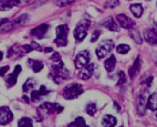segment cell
I'll return each mask as SVG.
<instances>
[{"label":"cell","instance_id":"cell-1","mask_svg":"<svg viewBox=\"0 0 157 127\" xmlns=\"http://www.w3.org/2000/svg\"><path fill=\"white\" fill-rule=\"evenodd\" d=\"M50 76L53 79V81L56 84H60L61 80H67L70 77V72L65 68L63 63L59 62L58 64L52 65V74Z\"/></svg>","mask_w":157,"mask_h":127},{"label":"cell","instance_id":"cell-2","mask_svg":"<svg viewBox=\"0 0 157 127\" xmlns=\"http://www.w3.org/2000/svg\"><path fill=\"white\" fill-rule=\"evenodd\" d=\"M84 91L82 88L81 84L78 83H71V84L67 85L63 90V96L65 99H76L78 95H81Z\"/></svg>","mask_w":157,"mask_h":127},{"label":"cell","instance_id":"cell-3","mask_svg":"<svg viewBox=\"0 0 157 127\" xmlns=\"http://www.w3.org/2000/svg\"><path fill=\"white\" fill-rule=\"evenodd\" d=\"M67 33H69V27L67 24L59 25L56 28V38L54 43L59 47H65L67 44Z\"/></svg>","mask_w":157,"mask_h":127},{"label":"cell","instance_id":"cell-4","mask_svg":"<svg viewBox=\"0 0 157 127\" xmlns=\"http://www.w3.org/2000/svg\"><path fill=\"white\" fill-rule=\"evenodd\" d=\"M114 49V42L112 40H105L102 43H100L98 48L95 50V53L98 55V59H103L107 55V54L111 53V51Z\"/></svg>","mask_w":157,"mask_h":127},{"label":"cell","instance_id":"cell-5","mask_svg":"<svg viewBox=\"0 0 157 127\" xmlns=\"http://www.w3.org/2000/svg\"><path fill=\"white\" fill-rule=\"evenodd\" d=\"M87 31H89V22L87 21H82L81 23H78L75 27L73 34H74V38H75L76 41L81 42L84 40V38L86 37Z\"/></svg>","mask_w":157,"mask_h":127},{"label":"cell","instance_id":"cell-6","mask_svg":"<svg viewBox=\"0 0 157 127\" xmlns=\"http://www.w3.org/2000/svg\"><path fill=\"white\" fill-rule=\"evenodd\" d=\"M89 62H90V53H89V51H81L76 55L74 64H75L76 69H82L86 66L89 64Z\"/></svg>","mask_w":157,"mask_h":127},{"label":"cell","instance_id":"cell-7","mask_svg":"<svg viewBox=\"0 0 157 127\" xmlns=\"http://www.w3.org/2000/svg\"><path fill=\"white\" fill-rule=\"evenodd\" d=\"M40 110H42L47 114H53V113H61L63 110V107H62L60 104H56V103H43L41 106L39 107Z\"/></svg>","mask_w":157,"mask_h":127},{"label":"cell","instance_id":"cell-8","mask_svg":"<svg viewBox=\"0 0 157 127\" xmlns=\"http://www.w3.org/2000/svg\"><path fill=\"white\" fill-rule=\"evenodd\" d=\"M116 21H117L118 25L127 30H132L135 27V22L133 20H131L126 14H117L116 16Z\"/></svg>","mask_w":157,"mask_h":127},{"label":"cell","instance_id":"cell-9","mask_svg":"<svg viewBox=\"0 0 157 127\" xmlns=\"http://www.w3.org/2000/svg\"><path fill=\"white\" fill-rule=\"evenodd\" d=\"M13 119V114L9 107H0V125H6Z\"/></svg>","mask_w":157,"mask_h":127},{"label":"cell","instance_id":"cell-10","mask_svg":"<svg viewBox=\"0 0 157 127\" xmlns=\"http://www.w3.org/2000/svg\"><path fill=\"white\" fill-rule=\"evenodd\" d=\"M94 69H95V65L94 64H87L86 66L82 68L81 71L78 72V77L80 80H83V81H86L93 75V72H94Z\"/></svg>","mask_w":157,"mask_h":127},{"label":"cell","instance_id":"cell-11","mask_svg":"<svg viewBox=\"0 0 157 127\" xmlns=\"http://www.w3.org/2000/svg\"><path fill=\"white\" fill-rule=\"evenodd\" d=\"M21 70H22V69H21V66H20V65H17V66L14 68L13 72H12V73L8 76V79H7V81H6L7 88H12V86L17 83L18 76H19Z\"/></svg>","mask_w":157,"mask_h":127},{"label":"cell","instance_id":"cell-12","mask_svg":"<svg viewBox=\"0 0 157 127\" xmlns=\"http://www.w3.org/2000/svg\"><path fill=\"white\" fill-rule=\"evenodd\" d=\"M48 29H49V24L43 23V24H40L39 27L32 29L31 34H32L34 38H36V39H43L44 34L47 33V31H48Z\"/></svg>","mask_w":157,"mask_h":127},{"label":"cell","instance_id":"cell-13","mask_svg":"<svg viewBox=\"0 0 157 127\" xmlns=\"http://www.w3.org/2000/svg\"><path fill=\"white\" fill-rule=\"evenodd\" d=\"M144 38H145L146 42L149 43V44H157V31L155 29H147V30H145Z\"/></svg>","mask_w":157,"mask_h":127},{"label":"cell","instance_id":"cell-14","mask_svg":"<svg viewBox=\"0 0 157 127\" xmlns=\"http://www.w3.org/2000/svg\"><path fill=\"white\" fill-rule=\"evenodd\" d=\"M140 57H137L136 60H135L134 64H133L128 70L129 77H131V79L136 77V75L140 73Z\"/></svg>","mask_w":157,"mask_h":127},{"label":"cell","instance_id":"cell-15","mask_svg":"<svg viewBox=\"0 0 157 127\" xmlns=\"http://www.w3.org/2000/svg\"><path fill=\"white\" fill-rule=\"evenodd\" d=\"M103 25L105 27L106 29L111 30V31H115V32H118L120 31V25L116 23L114 19L112 17H109L105 21L103 22Z\"/></svg>","mask_w":157,"mask_h":127},{"label":"cell","instance_id":"cell-16","mask_svg":"<svg viewBox=\"0 0 157 127\" xmlns=\"http://www.w3.org/2000/svg\"><path fill=\"white\" fill-rule=\"evenodd\" d=\"M20 0H5L0 5V10H9L16 6H19Z\"/></svg>","mask_w":157,"mask_h":127},{"label":"cell","instance_id":"cell-17","mask_svg":"<svg viewBox=\"0 0 157 127\" xmlns=\"http://www.w3.org/2000/svg\"><path fill=\"white\" fill-rule=\"evenodd\" d=\"M146 107L149 108L151 110H157V93L151 94L147 99Z\"/></svg>","mask_w":157,"mask_h":127},{"label":"cell","instance_id":"cell-18","mask_svg":"<svg viewBox=\"0 0 157 127\" xmlns=\"http://www.w3.org/2000/svg\"><path fill=\"white\" fill-rule=\"evenodd\" d=\"M116 123H117V121L112 115H105L102 119V124L104 127H114Z\"/></svg>","mask_w":157,"mask_h":127},{"label":"cell","instance_id":"cell-19","mask_svg":"<svg viewBox=\"0 0 157 127\" xmlns=\"http://www.w3.org/2000/svg\"><path fill=\"white\" fill-rule=\"evenodd\" d=\"M115 63H116V59H115L114 55H111L107 60H105L104 62V68L107 72H112L115 69Z\"/></svg>","mask_w":157,"mask_h":127},{"label":"cell","instance_id":"cell-20","mask_svg":"<svg viewBox=\"0 0 157 127\" xmlns=\"http://www.w3.org/2000/svg\"><path fill=\"white\" fill-rule=\"evenodd\" d=\"M28 63H29V65H30V68L32 69L36 73L40 72V71L43 69V63L41 62V61H38V60H29Z\"/></svg>","mask_w":157,"mask_h":127},{"label":"cell","instance_id":"cell-21","mask_svg":"<svg viewBox=\"0 0 157 127\" xmlns=\"http://www.w3.org/2000/svg\"><path fill=\"white\" fill-rule=\"evenodd\" d=\"M129 9H131V11L132 13L134 14L136 18H140L142 14H143V7L140 6V3H133L129 6Z\"/></svg>","mask_w":157,"mask_h":127},{"label":"cell","instance_id":"cell-22","mask_svg":"<svg viewBox=\"0 0 157 127\" xmlns=\"http://www.w3.org/2000/svg\"><path fill=\"white\" fill-rule=\"evenodd\" d=\"M30 19V16L29 14H21L20 17H18V18H16V19L13 20V22H14V24H16V27H18V25H22V24H25L28 20Z\"/></svg>","mask_w":157,"mask_h":127},{"label":"cell","instance_id":"cell-23","mask_svg":"<svg viewBox=\"0 0 157 127\" xmlns=\"http://www.w3.org/2000/svg\"><path fill=\"white\" fill-rule=\"evenodd\" d=\"M69 127H87V126H86V124H85L84 118L81 117V116H78V117L75 118V121L70 123Z\"/></svg>","mask_w":157,"mask_h":127},{"label":"cell","instance_id":"cell-24","mask_svg":"<svg viewBox=\"0 0 157 127\" xmlns=\"http://www.w3.org/2000/svg\"><path fill=\"white\" fill-rule=\"evenodd\" d=\"M34 86H36V81H34L33 79H29L28 81L23 84L22 90H23V92H29V91L33 90Z\"/></svg>","mask_w":157,"mask_h":127},{"label":"cell","instance_id":"cell-25","mask_svg":"<svg viewBox=\"0 0 157 127\" xmlns=\"http://www.w3.org/2000/svg\"><path fill=\"white\" fill-rule=\"evenodd\" d=\"M18 127H32V121L29 117H22L18 123Z\"/></svg>","mask_w":157,"mask_h":127},{"label":"cell","instance_id":"cell-26","mask_svg":"<svg viewBox=\"0 0 157 127\" xmlns=\"http://www.w3.org/2000/svg\"><path fill=\"white\" fill-rule=\"evenodd\" d=\"M129 50H131V47L128 44H120L116 47V51L121 54H126Z\"/></svg>","mask_w":157,"mask_h":127},{"label":"cell","instance_id":"cell-27","mask_svg":"<svg viewBox=\"0 0 157 127\" xmlns=\"http://www.w3.org/2000/svg\"><path fill=\"white\" fill-rule=\"evenodd\" d=\"M85 112H86L89 115L93 116L94 114L96 113V105L94 104V103H91V104H87L86 106V110H85Z\"/></svg>","mask_w":157,"mask_h":127},{"label":"cell","instance_id":"cell-28","mask_svg":"<svg viewBox=\"0 0 157 127\" xmlns=\"http://www.w3.org/2000/svg\"><path fill=\"white\" fill-rule=\"evenodd\" d=\"M75 0H54V2L58 7H65L71 5L72 2H74Z\"/></svg>","mask_w":157,"mask_h":127},{"label":"cell","instance_id":"cell-29","mask_svg":"<svg viewBox=\"0 0 157 127\" xmlns=\"http://www.w3.org/2000/svg\"><path fill=\"white\" fill-rule=\"evenodd\" d=\"M118 3H120L118 0H106L104 7H105V8H115V7L118 6Z\"/></svg>","mask_w":157,"mask_h":127},{"label":"cell","instance_id":"cell-30","mask_svg":"<svg viewBox=\"0 0 157 127\" xmlns=\"http://www.w3.org/2000/svg\"><path fill=\"white\" fill-rule=\"evenodd\" d=\"M41 94H40L39 91H32V93H31V99H32V102H34V103H36V102H39L40 99H41Z\"/></svg>","mask_w":157,"mask_h":127},{"label":"cell","instance_id":"cell-31","mask_svg":"<svg viewBox=\"0 0 157 127\" xmlns=\"http://www.w3.org/2000/svg\"><path fill=\"white\" fill-rule=\"evenodd\" d=\"M131 35H132L133 39L136 41V43H138V44L142 43V38H140V33H138L137 30H133L132 29V33H131Z\"/></svg>","mask_w":157,"mask_h":127},{"label":"cell","instance_id":"cell-32","mask_svg":"<svg viewBox=\"0 0 157 127\" xmlns=\"http://www.w3.org/2000/svg\"><path fill=\"white\" fill-rule=\"evenodd\" d=\"M145 103H147V102H146L145 93H143L142 95L140 96V107L142 108V110H144V108H145Z\"/></svg>","mask_w":157,"mask_h":127},{"label":"cell","instance_id":"cell-33","mask_svg":"<svg viewBox=\"0 0 157 127\" xmlns=\"http://www.w3.org/2000/svg\"><path fill=\"white\" fill-rule=\"evenodd\" d=\"M20 49H21V51H22V52H25V53H29V52H31V51H33V49H32L31 44L22 45V47H21Z\"/></svg>","mask_w":157,"mask_h":127},{"label":"cell","instance_id":"cell-34","mask_svg":"<svg viewBox=\"0 0 157 127\" xmlns=\"http://www.w3.org/2000/svg\"><path fill=\"white\" fill-rule=\"evenodd\" d=\"M118 76H120V79H118V82L117 84L121 85V84H124L125 83V74H124V72H118Z\"/></svg>","mask_w":157,"mask_h":127},{"label":"cell","instance_id":"cell-35","mask_svg":"<svg viewBox=\"0 0 157 127\" xmlns=\"http://www.w3.org/2000/svg\"><path fill=\"white\" fill-rule=\"evenodd\" d=\"M51 60H52L53 62H60V61H61V55H60V53L56 52V53H53V55L51 57Z\"/></svg>","mask_w":157,"mask_h":127},{"label":"cell","instance_id":"cell-36","mask_svg":"<svg viewBox=\"0 0 157 127\" xmlns=\"http://www.w3.org/2000/svg\"><path fill=\"white\" fill-rule=\"evenodd\" d=\"M39 92H40V94H41V95H47V94H49V93H50V91H49L48 88H45L44 85H42V86H41V88H40Z\"/></svg>","mask_w":157,"mask_h":127},{"label":"cell","instance_id":"cell-37","mask_svg":"<svg viewBox=\"0 0 157 127\" xmlns=\"http://www.w3.org/2000/svg\"><path fill=\"white\" fill-rule=\"evenodd\" d=\"M9 71V66L6 65V66H2V68H0V76H3L5 74L7 73Z\"/></svg>","mask_w":157,"mask_h":127},{"label":"cell","instance_id":"cell-38","mask_svg":"<svg viewBox=\"0 0 157 127\" xmlns=\"http://www.w3.org/2000/svg\"><path fill=\"white\" fill-rule=\"evenodd\" d=\"M100 34H101V32H100V31H94V33H93L91 41H92V42H95L96 40H98V38L100 37Z\"/></svg>","mask_w":157,"mask_h":127},{"label":"cell","instance_id":"cell-39","mask_svg":"<svg viewBox=\"0 0 157 127\" xmlns=\"http://www.w3.org/2000/svg\"><path fill=\"white\" fill-rule=\"evenodd\" d=\"M31 47H32V49L33 50H36V51H42V48L40 47L38 43H36V42H31Z\"/></svg>","mask_w":157,"mask_h":127},{"label":"cell","instance_id":"cell-40","mask_svg":"<svg viewBox=\"0 0 157 127\" xmlns=\"http://www.w3.org/2000/svg\"><path fill=\"white\" fill-rule=\"evenodd\" d=\"M7 21H8L7 19H0V27H1V25H2L3 23H6Z\"/></svg>","mask_w":157,"mask_h":127},{"label":"cell","instance_id":"cell-41","mask_svg":"<svg viewBox=\"0 0 157 127\" xmlns=\"http://www.w3.org/2000/svg\"><path fill=\"white\" fill-rule=\"evenodd\" d=\"M151 81H153V77H149V79L147 80V85H151Z\"/></svg>","mask_w":157,"mask_h":127},{"label":"cell","instance_id":"cell-42","mask_svg":"<svg viewBox=\"0 0 157 127\" xmlns=\"http://www.w3.org/2000/svg\"><path fill=\"white\" fill-rule=\"evenodd\" d=\"M22 99L25 102V103H29V99H28V97H27V96H23V97H22Z\"/></svg>","mask_w":157,"mask_h":127},{"label":"cell","instance_id":"cell-43","mask_svg":"<svg viewBox=\"0 0 157 127\" xmlns=\"http://www.w3.org/2000/svg\"><path fill=\"white\" fill-rule=\"evenodd\" d=\"M44 51L45 52H51V51H52V48H45Z\"/></svg>","mask_w":157,"mask_h":127},{"label":"cell","instance_id":"cell-44","mask_svg":"<svg viewBox=\"0 0 157 127\" xmlns=\"http://www.w3.org/2000/svg\"><path fill=\"white\" fill-rule=\"evenodd\" d=\"M2 58H3V53L1 52V51H0V61L2 60Z\"/></svg>","mask_w":157,"mask_h":127},{"label":"cell","instance_id":"cell-45","mask_svg":"<svg viewBox=\"0 0 157 127\" xmlns=\"http://www.w3.org/2000/svg\"><path fill=\"white\" fill-rule=\"evenodd\" d=\"M1 3H2V0H0V5H1Z\"/></svg>","mask_w":157,"mask_h":127},{"label":"cell","instance_id":"cell-46","mask_svg":"<svg viewBox=\"0 0 157 127\" xmlns=\"http://www.w3.org/2000/svg\"><path fill=\"white\" fill-rule=\"evenodd\" d=\"M156 118H157V114H156Z\"/></svg>","mask_w":157,"mask_h":127},{"label":"cell","instance_id":"cell-47","mask_svg":"<svg viewBox=\"0 0 157 127\" xmlns=\"http://www.w3.org/2000/svg\"><path fill=\"white\" fill-rule=\"evenodd\" d=\"M121 127H123V126H121Z\"/></svg>","mask_w":157,"mask_h":127}]
</instances>
